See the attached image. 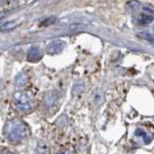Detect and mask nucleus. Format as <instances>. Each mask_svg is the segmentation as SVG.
<instances>
[{"mask_svg":"<svg viewBox=\"0 0 154 154\" xmlns=\"http://www.w3.org/2000/svg\"><path fill=\"white\" fill-rule=\"evenodd\" d=\"M3 135L5 139L11 143H21L28 138L29 129L27 124L21 119H14L4 125Z\"/></svg>","mask_w":154,"mask_h":154,"instance_id":"obj_1","label":"nucleus"},{"mask_svg":"<svg viewBox=\"0 0 154 154\" xmlns=\"http://www.w3.org/2000/svg\"><path fill=\"white\" fill-rule=\"evenodd\" d=\"M13 101L14 107L17 108L18 112L27 114L33 111L35 107V102H34V98L30 93L28 91H17L13 95Z\"/></svg>","mask_w":154,"mask_h":154,"instance_id":"obj_2","label":"nucleus"},{"mask_svg":"<svg viewBox=\"0 0 154 154\" xmlns=\"http://www.w3.org/2000/svg\"><path fill=\"white\" fill-rule=\"evenodd\" d=\"M154 20L153 16V10L149 7H143L142 12L140 13L138 17V21L142 25H147V24L151 23Z\"/></svg>","mask_w":154,"mask_h":154,"instance_id":"obj_3","label":"nucleus"},{"mask_svg":"<svg viewBox=\"0 0 154 154\" xmlns=\"http://www.w3.org/2000/svg\"><path fill=\"white\" fill-rule=\"evenodd\" d=\"M58 101H59V94L56 91H52L47 93L45 95V98H43V106L46 109H51L58 104Z\"/></svg>","mask_w":154,"mask_h":154,"instance_id":"obj_4","label":"nucleus"},{"mask_svg":"<svg viewBox=\"0 0 154 154\" xmlns=\"http://www.w3.org/2000/svg\"><path fill=\"white\" fill-rule=\"evenodd\" d=\"M64 47H65V42L63 41H61V40L54 41L47 46V53L50 55L59 54L60 52L63 51Z\"/></svg>","mask_w":154,"mask_h":154,"instance_id":"obj_5","label":"nucleus"},{"mask_svg":"<svg viewBox=\"0 0 154 154\" xmlns=\"http://www.w3.org/2000/svg\"><path fill=\"white\" fill-rule=\"evenodd\" d=\"M42 55H43V53H42V50L41 49V48L37 47V46H34L28 52L27 60L31 63H36V62H38L42 59Z\"/></svg>","mask_w":154,"mask_h":154,"instance_id":"obj_6","label":"nucleus"},{"mask_svg":"<svg viewBox=\"0 0 154 154\" xmlns=\"http://www.w3.org/2000/svg\"><path fill=\"white\" fill-rule=\"evenodd\" d=\"M28 82V76L25 72H20V73H18L16 78H14V84L16 87L17 88H21V87L25 86Z\"/></svg>","mask_w":154,"mask_h":154,"instance_id":"obj_7","label":"nucleus"},{"mask_svg":"<svg viewBox=\"0 0 154 154\" xmlns=\"http://www.w3.org/2000/svg\"><path fill=\"white\" fill-rule=\"evenodd\" d=\"M135 135H136L137 137H141L143 138V142L146 143H150L151 141L153 140L154 136H152V135H148L144 130H143L142 128H138L136 129V131H135Z\"/></svg>","mask_w":154,"mask_h":154,"instance_id":"obj_8","label":"nucleus"},{"mask_svg":"<svg viewBox=\"0 0 154 154\" xmlns=\"http://www.w3.org/2000/svg\"><path fill=\"white\" fill-rule=\"evenodd\" d=\"M137 36L140 38H142V40H144V41H146V42L154 43V34L151 33V32H147V31L146 32V31L140 32V33H138Z\"/></svg>","mask_w":154,"mask_h":154,"instance_id":"obj_9","label":"nucleus"},{"mask_svg":"<svg viewBox=\"0 0 154 154\" xmlns=\"http://www.w3.org/2000/svg\"><path fill=\"white\" fill-rule=\"evenodd\" d=\"M84 89H85L84 83H82V82H78V83H76L74 85L73 89H72V94H73V95L79 94L84 91Z\"/></svg>","mask_w":154,"mask_h":154,"instance_id":"obj_10","label":"nucleus"},{"mask_svg":"<svg viewBox=\"0 0 154 154\" xmlns=\"http://www.w3.org/2000/svg\"><path fill=\"white\" fill-rule=\"evenodd\" d=\"M14 26H16V23L13 22V21H9V22H6L1 25V30L2 31H9L13 29Z\"/></svg>","mask_w":154,"mask_h":154,"instance_id":"obj_11","label":"nucleus"},{"mask_svg":"<svg viewBox=\"0 0 154 154\" xmlns=\"http://www.w3.org/2000/svg\"><path fill=\"white\" fill-rule=\"evenodd\" d=\"M54 20H55L54 18H48L42 23V26H49L52 22H54Z\"/></svg>","mask_w":154,"mask_h":154,"instance_id":"obj_12","label":"nucleus"},{"mask_svg":"<svg viewBox=\"0 0 154 154\" xmlns=\"http://www.w3.org/2000/svg\"><path fill=\"white\" fill-rule=\"evenodd\" d=\"M57 154H73V153L70 150H69V149H63V150H60Z\"/></svg>","mask_w":154,"mask_h":154,"instance_id":"obj_13","label":"nucleus"},{"mask_svg":"<svg viewBox=\"0 0 154 154\" xmlns=\"http://www.w3.org/2000/svg\"><path fill=\"white\" fill-rule=\"evenodd\" d=\"M1 154H14L12 150H10V149H7V148H4L2 149L1 151Z\"/></svg>","mask_w":154,"mask_h":154,"instance_id":"obj_14","label":"nucleus"}]
</instances>
